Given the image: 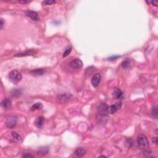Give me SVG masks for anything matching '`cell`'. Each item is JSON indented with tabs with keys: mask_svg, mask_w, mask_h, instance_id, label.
Instances as JSON below:
<instances>
[{
	"mask_svg": "<svg viewBox=\"0 0 158 158\" xmlns=\"http://www.w3.org/2000/svg\"><path fill=\"white\" fill-rule=\"evenodd\" d=\"M107 107L108 106L105 103H101L97 107V111H98L97 114H108L107 112Z\"/></svg>",
	"mask_w": 158,
	"mask_h": 158,
	"instance_id": "obj_9",
	"label": "cell"
},
{
	"mask_svg": "<svg viewBox=\"0 0 158 158\" xmlns=\"http://www.w3.org/2000/svg\"><path fill=\"white\" fill-rule=\"evenodd\" d=\"M9 77L11 81L14 83H17L20 81L22 79V74L17 71H12L9 74Z\"/></svg>",
	"mask_w": 158,
	"mask_h": 158,
	"instance_id": "obj_2",
	"label": "cell"
},
{
	"mask_svg": "<svg viewBox=\"0 0 158 158\" xmlns=\"http://www.w3.org/2000/svg\"><path fill=\"white\" fill-rule=\"evenodd\" d=\"M148 4H152L153 5L155 6H158V2L157 1H146Z\"/></svg>",
	"mask_w": 158,
	"mask_h": 158,
	"instance_id": "obj_25",
	"label": "cell"
},
{
	"mask_svg": "<svg viewBox=\"0 0 158 158\" xmlns=\"http://www.w3.org/2000/svg\"><path fill=\"white\" fill-rule=\"evenodd\" d=\"M25 14L27 17L30 18L33 21H38L40 20L38 14L35 11H32V10H27L25 12Z\"/></svg>",
	"mask_w": 158,
	"mask_h": 158,
	"instance_id": "obj_6",
	"label": "cell"
},
{
	"mask_svg": "<svg viewBox=\"0 0 158 158\" xmlns=\"http://www.w3.org/2000/svg\"><path fill=\"white\" fill-rule=\"evenodd\" d=\"M99 158H106V156H99Z\"/></svg>",
	"mask_w": 158,
	"mask_h": 158,
	"instance_id": "obj_33",
	"label": "cell"
},
{
	"mask_svg": "<svg viewBox=\"0 0 158 158\" xmlns=\"http://www.w3.org/2000/svg\"><path fill=\"white\" fill-rule=\"evenodd\" d=\"M151 114H152V116L155 119H157L158 117V106H155L153 107L152 110H151Z\"/></svg>",
	"mask_w": 158,
	"mask_h": 158,
	"instance_id": "obj_20",
	"label": "cell"
},
{
	"mask_svg": "<svg viewBox=\"0 0 158 158\" xmlns=\"http://www.w3.org/2000/svg\"><path fill=\"white\" fill-rule=\"evenodd\" d=\"M23 158H33V156H32V155L29 153H26V154H24V155L22 156Z\"/></svg>",
	"mask_w": 158,
	"mask_h": 158,
	"instance_id": "obj_28",
	"label": "cell"
},
{
	"mask_svg": "<svg viewBox=\"0 0 158 158\" xmlns=\"http://www.w3.org/2000/svg\"><path fill=\"white\" fill-rule=\"evenodd\" d=\"M127 143H128V144H129V146H132L133 144V141H132V140H131V139L127 140Z\"/></svg>",
	"mask_w": 158,
	"mask_h": 158,
	"instance_id": "obj_29",
	"label": "cell"
},
{
	"mask_svg": "<svg viewBox=\"0 0 158 158\" xmlns=\"http://www.w3.org/2000/svg\"><path fill=\"white\" fill-rule=\"evenodd\" d=\"M44 122H45V119H44L43 117L42 116H40V117H38V118L36 119L35 122V125L37 127L41 128L43 125Z\"/></svg>",
	"mask_w": 158,
	"mask_h": 158,
	"instance_id": "obj_13",
	"label": "cell"
},
{
	"mask_svg": "<svg viewBox=\"0 0 158 158\" xmlns=\"http://www.w3.org/2000/svg\"><path fill=\"white\" fill-rule=\"evenodd\" d=\"M12 137H13L14 139L16 140H20L21 139L20 136L19 135H18L17 133H15V132H12Z\"/></svg>",
	"mask_w": 158,
	"mask_h": 158,
	"instance_id": "obj_24",
	"label": "cell"
},
{
	"mask_svg": "<svg viewBox=\"0 0 158 158\" xmlns=\"http://www.w3.org/2000/svg\"><path fill=\"white\" fill-rule=\"evenodd\" d=\"M69 66L71 67L76 69H81L83 66V63L80 59H76L72 60L71 63H69Z\"/></svg>",
	"mask_w": 158,
	"mask_h": 158,
	"instance_id": "obj_7",
	"label": "cell"
},
{
	"mask_svg": "<svg viewBox=\"0 0 158 158\" xmlns=\"http://www.w3.org/2000/svg\"><path fill=\"white\" fill-rule=\"evenodd\" d=\"M122 66L123 68H125V69L129 68V67L130 66V60L128 59H127L126 60L122 62Z\"/></svg>",
	"mask_w": 158,
	"mask_h": 158,
	"instance_id": "obj_21",
	"label": "cell"
},
{
	"mask_svg": "<svg viewBox=\"0 0 158 158\" xmlns=\"http://www.w3.org/2000/svg\"><path fill=\"white\" fill-rule=\"evenodd\" d=\"M152 142L154 143H155L156 145H158V138L157 137H155V138H152Z\"/></svg>",
	"mask_w": 158,
	"mask_h": 158,
	"instance_id": "obj_30",
	"label": "cell"
},
{
	"mask_svg": "<svg viewBox=\"0 0 158 158\" xmlns=\"http://www.w3.org/2000/svg\"><path fill=\"white\" fill-rule=\"evenodd\" d=\"M71 96H72V95H71V93H63V94H59L57 96V99H58L59 102L64 103L69 101L71 99Z\"/></svg>",
	"mask_w": 158,
	"mask_h": 158,
	"instance_id": "obj_5",
	"label": "cell"
},
{
	"mask_svg": "<svg viewBox=\"0 0 158 158\" xmlns=\"http://www.w3.org/2000/svg\"><path fill=\"white\" fill-rule=\"evenodd\" d=\"M45 73V70L43 69H35L30 72V74L33 76H43Z\"/></svg>",
	"mask_w": 158,
	"mask_h": 158,
	"instance_id": "obj_11",
	"label": "cell"
},
{
	"mask_svg": "<svg viewBox=\"0 0 158 158\" xmlns=\"http://www.w3.org/2000/svg\"><path fill=\"white\" fill-rule=\"evenodd\" d=\"M56 2L55 1H53V0H46V1H43L42 3L45 5H51L53 4H54Z\"/></svg>",
	"mask_w": 158,
	"mask_h": 158,
	"instance_id": "obj_23",
	"label": "cell"
},
{
	"mask_svg": "<svg viewBox=\"0 0 158 158\" xmlns=\"http://www.w3.org/2000/svg\"><path fill=\"white\" fill-rule=\"evenodd\" d=\"M17 123V117L14 116H9L6 120V125L9 129H13Z\"/></svg>",
	"mask_w": 158,
	"mask_h": 158,
	"instance_id": "obj_3",
	"label": "cell"
},
{
	"mask_svg": "<svg viewBox=\"0 0 158 158\" xmlns=\"http://www.w3.org/2000/svg\"><path fill=\"white\" fill-rule=\"evenodd\" d=\"M31 1H24V0H22V1H19V2L20 3H23V4H25V3H28V2H30Z\"/></svg>",
	"mask_w": 158,
	"mask_h": 158,
	"instance_id": "obj_31",
	"label": "cell"
},
{
	"mask_svg": "<svg viewBox=\"0 0 158 158\" xmlns=\"http://www.w3.org/2000/svg\"><path fill=\"white\" fill-rule=\"evenodd\" d=\"M11 105V101L9 98H6L1 102V106L5 109H7Z\"/></svg>",
	"mask_w": 158,
	"mask_h": 158,
	"instance_id": "obj_16",
	"label": "cell"
},
{
	"mask_svg": "<svg viewBox=\"0 0 158 158\" xmlns=\"http://www.w3.org/2000/svg\"><path fill=\"white\" fill-rule=\"evenodd\" d=\"M137 143L140 150L145 155L147 154V156H148L150 151H149V142L147 137L145 135H140L137 138Z\"/></svg>",
	"mask_w": 158,
	"mask_h": 158,
	"instance_id": "obj_1",
	"label": "cell"
},
{
	"mask_svg": "<svg viewBox=\"0 0 158 158\" xmlns=\"http://www.w3.org/2000/svg\"><path fill=\"white\" fill-rule=\"evenodd\" d=\"M109 119L108 114H97L96 120L98 124L104 125L107 123Z\"/></svg>",
	"mask_w": 158,
	"mask_h": 158,
	"instance_id": "obj_4",
	"label": "cell"
},
{
	"mask_svg": "<svg viewBox=\"0 0 158 158\" xmlns=\"http://www.w3.org/2000/svg\"><path fill=\"white\" fill-rule=\"evenodd\" d=\"M71 51H72V48H71V47H68L67 48H66L65 51H64V53H63V58L67 56L71 53Z\"/></svg>",
	"mask_w": 158,
	"mask_h": 158,
	"instance_id": "obj_22",
	"label": "cell"
},
{
	"mask_svg": "<svg viewBox=\"0 0 158 158\" xmlns=\"http://www.w3.org/2000/svg\"><path fill=\"white\" fill-rule=\"evenodd\" d=\"M42 107L43 105L41 103H37L32 106V107H31V111H35V110L40 109L42 108Z\"/></svg>",
	"mask_w": 158,
	"mask_h": 158,
	"instance_id": "obj_19",
	"label": "cell"
},
{
	"mask_svg": "<svg viewBox=\"0 0 158 158\" xmlns=\"http://www.w3.org/2000/svg\"><path fill=\"white\" fill-rule=\"evenodd\" d=\"M112 95L114 98L119 99L123 95L122 91L120 90V89L118 88H115L113 90V93H112Z\"/></svg>",
	"mask_w": 158,
	"mask_h": 158,
	"instance_id": "obj_14",
	"label": "cell"
},
{
	"mask_svg": "<svg viewBox=\"0 0 158 158\" xmlns=\"http://www.w3.org/2000/svg\"><path fill=\"white\" fill-rule=\"evenodd\" d=\"M114 105L116 106V107H117V109H120L122 107V102L120 101H119L116 102V103L114 104Z\"/></svg>",
	"mask_w": 158,
	"mask_h": 158,
	"instance_id": "obj_26",
	"label": "cell"
},
{
	"mask_svg": "<svg viewBox=\"0 0 158 158\" xmlns=\"http://www.w3.org/2000/svg\"><path fill=\"white\" fill-rule=\"evenodd\" d=\"M119 56H111L110 57V58H108V60L109 61H113V60H116V59H117V58H119Z\"/></svg>",
	"mask_w": 158,
	"mask_h": 158,
	"instance_id": "obj_27",
	"label": "cell"
},
{
	"mask_svg": "<svg viewBox=\"0 0 158 158\" xmlns=\"http://www.w3.org/2000/svg\"><path fill=\"white\" fill-rule=\"evenodd\" d=\"M4 25V20L2 19H1V29H2Z\"/></svg>",
	"mask_w": 158,
	"mask_h": 158,
	"instance_id": "obj_32",
	"label": "cell"
},
{
	"mask_svg": "<svg viewBox=\"0 0 158 158\" xmlns=\"http://www.w3.org/2000/svg\"><path fill=\"white\" fill-rule=\"evenodd\" d=\"M35 54V51L33 50H30V51H27L25 52H22L17 54L14 55V57H23L27 56H33Z\"/></svg>",
	"mask_w": 158,
	"mask_h": 158,
	"instance_id": "obj_15",
	"label": "cell"
},
{
	"mask_svg": "<svg viewBox=\"0 0 158 158\" xmlns=\"http://www.w3.org/2000/svg\"><path fill=\"white\" fill-rule=\"evenodd\" d=\"M86 153V150L83 148H79L77 149L76 151L74 152V157L75 158H81L83 157L84 155Z\"/></svg>",
	"mask_w": 158,
	"mask_h": 158,
	"instance_id": "obj_10",
	"label": "cell"
},
{
	"mask_svg": "<svg viewBox=\"0 0 158 158\" xmlns=\"http://www.w3.org/2000/svg\"><path fill=\"white\" fill-rule=\"evenodd\" d=\"M48 151L49 148L48 147L40 148L39 150L37 151V156H39V157H43L48 153Z\"/></svg>",
	"mask_w": 158,
	"mask_h": 158,
	"instance_id": "obj_12",
	"label": "cell"
},
{
	"mask_svg": "<svg viewBox=\"0 0 158 158\" xmlns=\"http://www.w3.org/2000/svg\"><path fill=\"white\" fill-rule=\"evenodd\" d=\"M11 94L13 97H15V98H18V97L20 96L22 94V90L20 89L19 88H15L12 90L11 91Z\"/></svg>",
	"mask_w": 158,
	"mask_h": 158,
	"instance_id": "obj_17",
	"label": "cell"
},
{
	"mask_svg": "<svg viewBox=\"0 0 158 158\" xmlns=\"http://www.w3.org/2000/svg\"><path fill=\"white\" fill-rule=\"evenodd\" d=\"M101 80V76L99 74L97 73L93 76L91 79V84L94 88L98 87Z\"/></svg>",
	"mask_w": 158,
	"mask_h": 158,
	"instance_id": "obj_8",
	"label": "cell"
},
{
	"mask_svg": "<svg viewBox=\"0 0 158 158\" xmlns=\"http://www.w3.org/2000/svg\"><path fill=\"white\" fill-rule=\"evenodd\" d=\"M117 108L116 107V106L114 104V105L108 106L107 109V112L108 114H114L116 113L117 111Z\"/></svg>",
	"mask_w": 158,
	"mask_h": 158,
	"instance_id": "obj_18",
	"label": "cell"
}]
</instances>
